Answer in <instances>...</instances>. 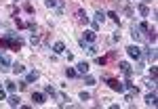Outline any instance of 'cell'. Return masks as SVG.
<instances>
[{"label": "cell", "instance_id": "1", "mask_svg": "<svg viewBox=\"0 0 158 109\" xmlns=\"http://www.w3.org/2000/svg\"><path fill=\"white\" fill-rule=\"evenodd\" d=\"M21 38L19 36H15V34H9V36H4V38H0V46L2 49H11V50H19L21 49Z\"/></svg>", "mask_w": 158, "mask_h": 109}, {"label": "cell", "instance_id": "2", "mask_svg": "<svg viewBox=\"0 0 158 109\" xmlns=\"http://www.w3.org/2000/svg\"><path fill=\"white\" fill-rule=\"evenodd\" d=\"M106 80V84L110 86V90H114V92H124V84H122L120 80H116V78H103Z\"/></svg>", "mask_w": 158, "mask_h": 109}, {"label": "cell", "instance_id": "3", "mask_svg": "<svg viewBox=\"0 0 158 109\" xmlns=\"http://www.w3.org/2000/svg\"><path fill=\"white\" fill-rule=\"evenodd\" d=\"M127 55L131 59H141V49L137 44H131V46H127Z\"/></svg>", "mask_w": 158, "mask_h": 109}, {"label": "cell", "instance_id": "4", "mask_svg": "<svg viewBox=\"0 0 158 109\" xmlns=\"http://www.w3.org/2000/svg\"><path fill=\"white\" fill-rule=\"evenodd\" d=\"M118 69H120V72L124 73L127 78H131V76H133V67H131L127 61H118Z\"/></svg>", "mask_w": 158, "mask_h": 109}, {"label": "cell", "instance_id": "5", "mask_svg": "<svg viewBox=\"0 0 158 109\" xmlns=\"http://www.w3.org/2000/svg\"><path fill=\"white\" fill-rule=\"evenodd\" d=\"M82 40H85L86 44H93V42L97 40V32H93V29H86L85 36H82Z\"/></svg>", "mask_w": 158, "mask_h": 109}, {"label": "cell", "instance_id": "6", "mask_svg": "<svg viewBox=\"0 0 158 109\" xmlns=\"http://www.w3.org/2000/svg\"><path fill=\"white\" fill-rule=\"evenodd\" d=\"M156 88H154V90H152V92H148V95H146V105H150V107H156V103H158V101H156Z\"/></svg>", "mask_w": 158, "mask_h": 109}, {"label": "cell", "instance_id": "7", "mask_svg": "<svg viewBox=\"0 0 158 109\" xmlns=\"http://www.w3.org/2000/svg\"><path fill=\"white\" fill-rule=\"evenodd\" d=\"M11 57H6V55H2V59H0V72H9L11 69Z\"/></svg>", "mask_w": 158, "mask_h": 109}, {"label": "cell", "instance_id": "8", "mask_svg": "<svg viewBox=\"0 0 158 109\" xmlns=\"http://www.w3.org/2000/svg\"><path fill=\"white\" fill-rule=\"evenodd\" d=\"M76 72H78V76H86V73H89V63H86V61H80V63L76 65Z\"/></svg>", "mask_w": 158, "mask_h": 109}, {"label": "cell", "instance_id": "9", "mask_svg": "<svg viewBox=\"0 0 158 109\" xmlns=\"http://www.w3.org/2000/svg\"><path fill=\"white\" fill-rule=\"evenodd\" d=\"M32 101H34L36 105H42V103L47 101V95H44V92H32Z\"/></svg>", "mask_w": 158, "mask_h": 109}, {"label": "cell", "instance_id": "10", "mask_svg": "<svg viewBox=\"0 0 158 109\" xmlns=\"http://www.w3.org/2000/svg\"><path fill=\"white\" fill-rule=\"evenodd\" d=\"M131 36H133V40H135V42L143 40V34H141V29H139L137 25H133V27H131Z\"/></svg>", "mask_w": 158, "mask_h": 109}, {"label": "cell", "instance_id": "11", "mask_svg": "<svg viewBox=\"0 0 158 109\" xmlns=\"http://www.w3.org/2000/svg\"><path fill=\"white\" fill-rule=\"evenodd\" d=\"M76 21H78V23H89V17H86V13L82 11V9L76 11Z\"/></svg>", "mask_w": 158, "mask_h": 109}, {"label": "cell", "instance_id": "12", "mask_svg": "<svg viewBox=\"0 0 158 109\" xmlns=\"http://www.w3.org/2000/svg\"><path fill=\"white\" fill-rule=\"evenodd\" d=\"M141 57H146L148 61H154V59H156V50H154V49H146V50H141Z\"/></svg>", "mask_w": 158, "mask_h": 109}, {"label": "cell", "instance_id": "13", "mask_svg": "<svg viewBox=\"0 0 158 109\" xmlns=\"http://www.w3.org/2000/svg\"><path fill=\"white\" fill-rule=\"evenodd\" d=\"M53 53H55V55H63V53H65V44H63V42H55V44H53Z\"/></svg>", "mask_w": 158, "mask_h": 109}, {"label": "cell", "instance_id": "14", "mask_svg": "<svg viewBox=\"0 0 158 109\" xmlns=\"http://www.w3.org/2000/svg\"><path fill=\"white\" fill-rule=\"evenodd\" d=\"M44 95H49L51 99H59V92H57L53 86H44Z\"/></svg>", "mask_w": 158, "mask_h": 109}, {"label": "cell", "instance_id": "15", "mask_svg": "<svg viewBox=\"0 0 158 109\" xmlns=\"http://www.w3.org/2000/svg\"><path fill=\"white\" fill-rule=\"evenodd\" d=\"M9 105H11V107H21V99L17 97V95H11V97H9Z\"/></svg>", "mask_w": 158, "mask_h": 109}, {"label": "cell", "instance_id": "16", "mask_svg": "<svg viewBox=\"0 0 158 109\" xmlns=\"http://www.w3.org/2000/svg\"><path fill=\"white\" fill-rule=\"evenodd\" d=\"M38 78H40V73H38L36 69H34V72H30L27 76H25V82H27V84H30V82H36Z\"/></svg>", "mask_w": 158, "mask_h": 109}, {"label": "cell", "instance_id": "17", "mask_svg": "<svg viewBox=\"0 0 158 109\" xmlns=\"http://www.w3.org/2000/svg\"><path fill=\"white\" fill-rule=\"evenodd\" d=\"M61 2H63V0H44V6H47V9H57Z\"/></svg>", "mask_w": 158, "mask_h": 109}, {"label": "cell", "instance_id": "18", "mask_svg": "<svg viewBox=\"0 0 158 109\" xmlns=\"http://www.w3.org/2000/svg\"><path fill=\"white\" fill-rule=\"evenodd\" d=\"M148 40H150V42H152V44H154V42H156V29H154V27H148Z\"/></svg>", "mask_w": 158, "mask_h": 109}, {"label": "cell", "instance_id": "19", "mask_svg": "<svg viewBox=\"0 0 158 109\" xmlns=\"http://www.w3.org/2000/svg\"><path fill=\"white\" fill-rule=\"evenodd\" d=\"M4 88H6L9 92H15V90H17V84H15L13 80H6V82H4Z\"/></svg>", "mask_w": 158, "mask_h": 109}, {"label": "cell", "instance_id": "20", "mask_svg": "<svg viewBox=\"0 0 158 109\" xmlns=\"http://www.w3.org/2000/svg\"><path fill=\"white\" fill-rule=\"evenodd\" d=\"M11 69H13L15 73H23V72H25V67L21 65V63H13V65H11Z\"/></svg>", "mask_w": 158, "mask_h": 109}, {"label": "cell", "instance_id": "21", "mask_svg": "<svg viewBox=\"0 0 158 109\" xmlns=\"http://www.w3.org/2000/svg\"><path fill=\"white\" fill-rule=\"evenodd\" d=\"M95 21L101 25L103 21H106V13H103V11H97V13H95Z\"/></svg>", "mask_w": 158, "mask_h": 109}, {"label": "cell", "instance_id": "22", "mask_svg": "<svg viewBox=\"0 0 158 109\" xmlns=\"http://www.w3.org/2000/svg\"><path fill=\"white\" fill-rule=\"evenodd\" d=\"M106 17H110V19L114 21V23H120V17H118V13H116V11H110Z\"/></svg>", "mask_w": 158, "mask_h": 109}, {"label": "cell", "instance_id": "23", "mask_svg": "<svg viewBox=\"0 0 158 109\" xmlns=\"http://www.w3.org/2000/svg\"><path fill=\"white\" fill-rule=\"evenodd\" d=\"M65 76H68V78H78V72H76L74 67H65Z\"/></svg>", "mask_w": 158, "mask_h": 109}, {"label": "cell", "instance_id": "24", "mask_svg": "<svg viewBox=\"0 0 158 109\" xmlns=\"http://www.w3.org/2000/svg\"><path fill=\"white\" fill-rule=\"evenodd\" d=\"M85 50L89 53V55H97V46H95V44H86Z\"/></svg>", "mask_w": 158, "mask_h": 109}, {"label": "cell", "instance_id": "25", "mask_svg": "<svg viewBox=\"0 0 158 109\" xmlns=\"http://www.w3.org/2000/svg\"><path fill=\"white\" fill-rule=\"evenodd\" d=\"M95 82H97V80H95L93 76H89V73L85 76V84H86V86H95Z\"/></svg>", "mask_w": 158, "mask_h": 109}, {"label": "cell", "instance_id": "26", "mask_svg": "<svg viewBox=\"0 0 158 109\" xmlns=\"http://www.w3.org/2000/svg\"><path fill=\"white\" fill-rule=\"evenodd\" d=\"M143 84H146L148 88H152V90H154V88H156V80H150V78H146V80H143Z\"/></svg>", "mask_w": 158, "mask_h": 109}, {"label": "cell", "instance_id": "27", "mask_svg": "<svg viewBox=\"0 0 158 109\" xmlns=\"http://www.w3.org/2000/svg\"><path fill=\"white\" fill-rule=\"evenodd\" d=\"M139 13H141L143 17H148V15H150V9H148L146 4H139Z\"/></svg>", "mask_w": 158, "mask_h": 109}, {"label": "cell", "instance_id": "28", "mask_svg": "<svg viewBox=\"0 0 158 109\" xmlns=\"http://www.w3.org/2000/svg\"><path fill=\"white\" fill-rule=\"evenodd\" d=\"M95 63H97V65H101V67H103V65H106V63H108V57H97V59H95Z\"/></svg>", "mask_w": 158, "mask_h": 109}, {"label": "cell", "instance_id": "29", "mask_svg": "<svg viewBox=\"0 0 158 109\" xmlns=\"http://www.w3.org/2000/svg\"><path fill=\"white\" fill-rule=\"evenodd\" d=\"M23 11H25V13H30V15H32V13H34V6H32L30 2H25V4H23Z\"/></svg>", "mask_w": 158, "mask_h": 109}, {"label": "cell", "instance_id": "30", "mask_svg": "<svg viewBox=\"0 0 158 109\" xmlns=\"http://www.w3.org/2000/svg\"><path fill=\"white\" fill-rule=\"evenodd\" d=\"M150 76H152V80H156V78H158V69L154 67V65L150 67Z\"/></svg>", "mask_w": 158, "mask_h": 109}, {"label": "cell", "instance_id": "31", "mask_svg": "<svg viewBox=\"0 0 158 109\" xmlns=\"http://www.w3.org/2000/svg\"><path fill=\"white\" fill-rule=\"evenodd\" d=\"M137 27H139L141 32H148V27H150V25H148V21H141V23L137 25Z\"/></svg>", "mask_w": 158, "mask_h": 109}, {"label": "cell", "instance_id": "32", "mask_svg": "<svg viewBox=\"0 0 158 109\" xmlns=\"http://www.w3.org/2000/svg\"><path fill=\"white\" fill-rule=\"evenodd\" d=\"M143 69V61L141 59H137V65H135V72H141Z\"/></svg>", "mask_w": 158, "mask_h": 109}, {"label": "cell", "instance_id": "33", "mask_svg": "<svg viewBox=\"0 0 158 109\" xmlns=\"http://www.w3.org/2000/svg\"><path fill=\"white\" fill-rule=\"evenodd\" d=\"M15 25H17L19 29H23V27H25V23H23V21H21V19H17V17H15Z\"/></svg>", "mask_w": 158, "mask_h": 109}, {"label": "cell", "instance_id": "34", "mask_svg": "<svg viewBox=\"0 0 158 109\" xmlns=\"http://www.w3.org/2000/svg\"><path fill=\"white\" fill-rule=\"evenodd\" d=\"M89 99H91V95H89V92H85V90H82V92H80V101H89Z\"/></svg>", "mask_w": 158, "mask_h": 109}, {"label": "cell", "instance_id": "35", "mask_svg": "<svg viewBox=\"0 0 158 109\" xmlns=\"http://www.w3.org/2000/svg\"><path fill=\"white\" fill-rule=\"evenodd\" d=\"M30 42H32V46H36V44H38V36H36V34L30 38Z\"/></svg>", "mask_w": 158, "mask_h": 109}, {"label": "cell", "instance_id": "36", "mask_svg": "<svg viewBox=\"0 0 158 109\" xmlns=\"http://www.w3.org/2000/svg\"><path fill=\"white\" fill-rule=\"evenodd\" d=\"M25 88H27V82L21 80V82H19V90H25Z\"/></svg>", "mask_w": 158, "mask_h": 109}, {"label": "cell", "instance_id": "37", "mask_svg": "<svg viewBox=\"0 0 158 109\" xmlns=\"http://www.w3.org/2000/svg\"><path fill=\"white\" fill-rule=\"evenodd\" d=\"M9 13H11L13 17H17V9H15V6H9Z\"/></svg>", "mask_w": 158, "mask_h": 109}, {"label": "cell", "instance_id": "38", "mask_svg": "<svg viewBox=\"0 0 158 109\" xmlns=\"http://www.w3.org/2000/svg\"><path fill=\"white\" fill-rule=\"evenodd\" d=\"M2 99H6V90H4V88H0V101H2Z\"/></svg>", "mask_w": 158, "mask_h": 109}, {"label": "cell", "instance_id": "39", "mask_svg": "<svg viewBox=\"0 0 158 109\" xmlns=\"http://www.w3.org/2000/svg\"><path fill=\"white\" fill-rule=\"evenodd\" d=\"M0 59H2V53H0Z\"/></svg>", "mask_w": 158, "mask_h": 109}, {"label": "cell", "instance_id": "40", "mask_svg": "<svg viewBox=\"0 0 158 109\" xmlns=\"http://www.w3.org/2000/svg\"><path fill=\"white\" fill-rule=\"evenodd\" d=\"M146 2H148V0H146Z\"/></svg>", "mask_w": 158, "mask_h": 109}]
</instances>
